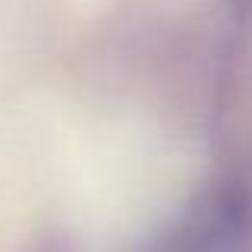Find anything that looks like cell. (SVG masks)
<instances>
[{
	"label": "cell",
	"mask_w": 252,
	"mask_h": 252,
	"mask_svg": "<svg viewBox=\"0 0 252 252\" xmlns=\"http://www.w3.org/2000/svg\"><path fill=\"white\" fill-rule=\"evenodd\" d=\"M252 240V195L243 185H217L189 211L172 236V252H246Z\"/></svg>",
	"instance_id": "obj_1"
}]
</instances>
